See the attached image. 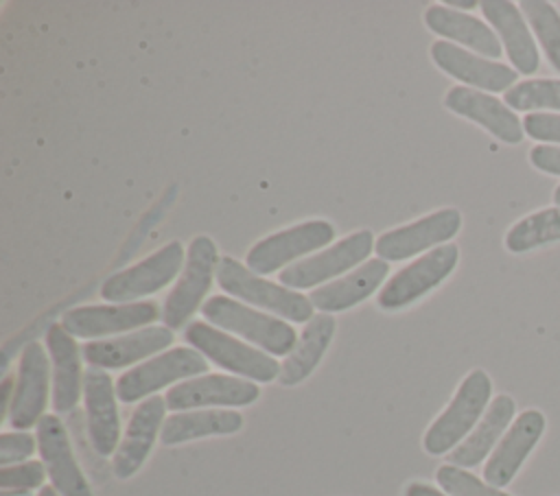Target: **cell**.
<instances>
[{
	"label": "cell",
	"instance_id": "1",
	"mask_svg": "<svg viewBox=\"0 0 560 496\" xmlns=\"http://www.w3.org/2000/svg\"><path fill=\"white\" fill-rule=\"evenodd\" d=\"M201 315L217 328L234 332L271 356H289L298 343L293 326L276 315L249 308L230 295H212L203 302Z\"/></svg>",
	"mask_w": 560,
	"mask_h": 496
},
{
	"label": "cell",
	"instance_id": "2",
	"mask_svg": "<svg viewBox=\"0 0 560 496\" xmlns=\"http://www.w3.org/2000/svg\"><path fill=\"white\" fill-rule=\"evenodd\" d=\"M490 393V376L483 369H472L457 387L448 406L427 428L422 439L424 450L438 457L457 448L483 417Z\"/></svg>",
	"mask_w": 560,
	"mask_h": 496
},
{
	"label": "cell",
	"instance_id": "3",
	"mask_svg": "<svg viewBox=\"0 0 560 496\" xmlns=\"http://www.w3.org/2000/svg\"><path fill=\"white\" fill-rule=\"evenodd\" d=\"M217 282L223 291H228V295L238 297L256 308L269 310L271 315L289 319L293 323L311 321L315 317L308 297L293 288L265 280L262 275L249 271L245 264L230 256L221 258L217 267Z\"/></svg>",
	"mask_w": 560,
	"mask_h": 496
},
{
	"label": "cell",
	"instance_id": "4",
	"mask_svg": "<svg viewBox=\"0 0 560 496\" xmlns=\"http://www.w3.org/2000/svg\"><path fill=\"white\" fill-rule=\"evenodd\" d=\"M184 339L186 343H190V347L201 352L210 363L219 365L225 371L236 374L238 378H247L256 382L278 380L280 365L273 356L265 354L260 347L247 345L236 336H230V332L212 323H206V321L188 323Z\"/></svg>",
	"mask_w": 560,
	"mask_h": 496
},
{
	"label": "cell",
	"instance_id": "5",
	"mask_svg": "<svg viewBox=\"0 0 560 496\" xmlns=\"http://www.w3.org/2000/svg\"><path fill=\"white\" fill-rule=\"evenodd\" d=\"M219 262V251L210 236L199 234L190 240L179 280L162 306V321L166 328H182L195 315V310L203 306L201 302L212 286Z\"/></svg>",
	"mask_w": 560,
	"mask_h": 496
},
{
	"label": "cell",
	"instance_id": "6",
	"mask_svg": "<svg viewBox=\"0 0 560 496\" xmlns=\"http://www.w3.org/2000/svg\"><path fill=\"white\" fill-rule=\"evenodd\" d=\"M457 260L459 249L455 243H446L422 253L385 282V286L376 295L378 308L400 310L411 306L429 291L440 286L457 267Z\"/></svg>",
	"mask_w": 560,
	"mask_h": 496
},
{
	"label": "cell",
	"instance_id": "7",
	"mask_svg": "<svg viewBox=\"0 0 560 496\" xmlns=\"http://www.w3.org/2000/svg\"><path fill=\"white\" fill-rule=\"evenodd\" d=\"M184 260L186 253L182 243L171 240L158 251L149 253L144 260L112 273L101 286V297L116 304L138 302L140 297L151 295L173 282Z\"/></svg>",
	"mask_w": 560,
	"mask_h": 496
},
{
	"label": "cell",
	"instance_id": "8",
	"mask_svg": "<svg viewBox=\"0 0 560 496\" xmlns=\"http://www.w3.org/2000/svg\"><path fill=\"white\" fill-rule=\"evenodd\" d=\"M374 236L370 229H359L341 240L332 243L328 249L317 251L315 256L302 258L280 271V284L293 291L300 288H313L326 280L337 277L339 273H346L350 269H357L363 264V260L374 249Z\"/></svg>",
	"mask_w": 560,
	"mask_h": 496
},
{
	"label": "cell",
	"instance_id": "9",
	"mask_svg": "<svg viewBox=\"0 0 560 496\" xmlns=\"http://www.w3.org/2000/svg\"><path fill=\"white\" fill-rule=\"evenodd\" d=\"M203 371H208V361L201 352L195 347H173L125 371L116 380V398L125 404H131L171 382L195 378Z\"/></svg>",
	"mask_w": 560,
	"mask_h": 496
},
{
	"label": "cell",
	"instance_id": "10",
	"mask_svg": "<svg viewBox=\"0 0 560 496\" xmlns=\"http://www.w3.org/2000/svg\"><path fill=\"white\" fill-rule=\"evenodd\" d=\"M335 238V225L326 219L304 221L300 225L273 232L254 243L245 256V264L254 273H273L280 267L322 249Z\"/></svg>",
	"mask_w": 560,
	"mask_h": 496
},
{
	"label": "cell",
	"instance_id": "11",
	"mask_svg": "<svg viewBox=\"0 0 560 496\" xmlns=\"http://www.w3.org/2000/svg\"><path fill=\"white\" fill-rule=\"evenodd\" d=\"M459 227H462L459 210L442 208L413 223L383 232L374 243V251L385 262L405 260L427 249L431 251V247L435 249L440 245H446V240L453 238L459 232Z\"/></svg>",
	"mask_w": 560,
	"mask_h": 496
},
{
	"label": "cell",
	"instance_id": "12",
	"mask_svg": "<svg viewBox=\"0 0 560 496\" xmlns=\"http://www.w3.org/2000/svg\"><path fill=\"white\" fill-rule=\"evenodd\" d=\"M50 387V361L42 343H26L18 365V378L9 406V424L15 430H28L44 417Z\"/></svg>",
	"mask_w": 560,
	"mask_h": 496
},
{
	"label": "cell",
	"instance_id": "13",
	"mask_svg": "<svg viewBox=\"0 0 560 496\" xmlns=\"http://www.w3.org/2000/svg\"><path fill=\"white\" fill-rule=\"evenodd\" d=\"M256 382L228 374H203L173 385L164 400L171 411H195L201 406H245L256 402Z\"/></svg>",
	"mask_w": 560,
	"mask_h": 496
},
{
	"label": "cell",
	"instance_id": "14",
	"mask_svg": "<svg viewBox=\"0 0 560 496\" xmlns=\"http://www.w3.org/2000/svg\"><path fill=\"white\" fill-rule=\"evenodd\" d=\"M162 315L155 302H131L112 306H77L61 315V326L79 339L122 334L149 326Z\"/></svg>",
	"mask_w": 560,
	"mask_h": 496
},
{
	"label": "cell",
	"instance_id": "15",
	"mask_svg": "<svg viewBox=\"0 0 560 496\" xmlns=\"http://www.w3.org/2000/svg\"><path fill=\"white\" fill-rule=\"evenodd\" d=\"M37 448L59 496H92V487L74 459L68 430L57 415L48 413L39 420Z\"/></svg>",
	"mask_w": 560,
	"mask_h": 496
},
{
	"label": "cell",
	"instance_id": "16",
	"mask_svg": "<svg viewBox=\"0 0 560 496\" xmlns=\"http://www.w3.org/2000/svg\"><path fill=\"white\" fill-rule=\"evenodd\" d=\"M545 430V415L536 409L523 411L501 437L483 465V481L492 487H505L521 470L527 454L538 444Z\"/></svg>",
	"mask_w": 560,
	"mask_h": 496
},
{
	"label": "cell",
	"instance_id": "17",
	"mask_svg": "<svg viewBox=\"0 0 560 496\" xmlns=\"http://www.w3.org/2000/svg\"><path fill=\"white\" fill-rule=\"evenodd\" d=\"M83 402L88 435L94 450L101 457L116 452L120 444V420L116 409V387L105 369L90 367L83 374Z\"/></svg>",
	"mask_w": 560,
	"mask_h": 496
},
{
	"label": "cell",
	"instance_id": "18",
	"mask_svg": "<svg viewBox=\"0 0 560 496\" xmlns=\"http://www.w3.org/2000/svg\"><path fill=\"white\" fill-rule=\"evenodd\" d=\"M444 105L453 114L481 125L488 133H492L505 144H518L525 135V129L516 118V114L505 103H501L499 98L481 90H475L468 85H455L446 92Z\"/></svg>",
	"mask_w": 560,
	"mask_h": 496
},
{
	"label": "cell",
	"instance_id": "19",
	"mask_svg": "<svg viewBox=\"0 0 560 496\" xmlns=\"http://www.w3.org/2000/svg\"><path fill=\"white\" fill-rule=\"evenodd\" d=\"M431 59L442 72L479 90L508 92L510 85L516 81V70L464 50L462 46H455L446 39H438L431 44Z\"/></svg>",
	"mask_w": 560,
	"mask_h": 496
},
{
	"label": "cell",
	"instance_id": "20",
	"mask_svg": "<svg viewBox=\"0 0 560 496\" xmlns=\"http://www.w3.org/2000/svg\"><path fill=\"white\" fill-rule=\"evenodd\" d=\"M164 411L166 400L162 395H149L140 402V406H136L112 461V470L118 479L133 476L147 461L155 444L158 430H162Z\"/></svg>",
	"mask_w": 560,
	"mask_h": 496
},
{
	"label": "cell",
	"instance_id": "21",
	"mask_svg": "<svg viewBox=\"0 0 560 496\" xmlns=\"http://www.w3.org/2000/svg\"><path fill=\"white\" fill-rule=\"evenodd\" d=\"M173 343V330L166 326H147L125 336L90 341L83 345L81 356L98 369H122L151 354L162 352Z\"/></svg>",
	"mask_w": 560,
	"mask_h": 496
},
{
	"label": "cell",
	"instance_id": "22",
	"mask_svg": "<svg viewBox=\"0 0 560 496\" xmlns=\"http://www.w3.org/2000/svg\"><path fill=\"white\" fill-rule=\"evenodd\" d=\"M46 347L52 361V409L57 413H68L77 406L83 393L81 354L74 336L61 323L48 326Z\"/></svg>",
	"mask_w": 560,
	"mask_h": 496
},
{
	"label": "cell",
	"instance_id": "23",
	"mask_svg": "<svg viewBox=\"0 0 560 496\" xmlns=\"http://www.w3.org/2000/svg\"><path fill=\"white\" fill-rule=\"evenodd\" d=\"M479 7L483 17L499 33L501 46H505V52L516 72L534 74L538 70V48L521 9L508 0H483Z\"/></svg>",
	"mask_w": 560,
	"mask_h": 496
},
{
	"label": "cell",
	"instance_id": "24",
	"mask_svg": "<svg viewBox=\"0 0 560 496\" xmlns=\"http://www.w3.org/2000/svg\"><path fill=\"white\" fill-rule=\"evenodd\" d=\"M387 273H389V262L381 258H372L359 264L357 269H352L348 275L311 291L308 299L322 312H328V315L341 312L368 299L385 282Z\"/></svg>",
	"mask_w": 560,
	"mask_h": 496
},
{
	"label": "cell",
	"instance_id": "25",
	"mask_svg": "<svg viewBox=\"0 0 560 496\" xmlns=\"http://www.w3.org/2000/svg\"><path fill=\"white\" fill-rule=\"evenodd\" d=\"M424 24L435 35L457 42V44L470 48L472 52H479L481 57H488V59L501 57L503 48H501L497 33L486 22H481L479 17H475L470 13L455 11L446 4H431L424 11Z\"/></svg>",
	"mask_w": 560,
	"mask_h": 496
},
{
	"label": "cell",
	"instance_id": "26",
	"mask_svg": "<svg viewBox=\"0 0 560 496\" xmlns=\"http://www.w3.org/2000/svg\"><path fill=\"white\" fill-rule=\"evenodd\" d=\"M514 411H516V404L510 395L505 393L497 395L486 409L479 424L470 430V435L448 452V463L464 470L479 465L490 454L499 437L505 433L508 424L514 417Z\"/></svg>",
	"mask_w": 560,
	"mask_h": 496
},
{
	"label": "cell",
	"instance_id": "27",
	"mask_svg": "<svg viewBox=\"0 0 560 496\" xmlns=\"http://www.w3.org/2000/svg\"><path fill=\"white\" fill-rule=\"evenodd\" d=\"M335 326H337L335 317L328 312H319L311 321H306L293 352L280 365V374H278L280 385L293 387L311 376V371L319 365L324 352L328 350L335 336Z\"/></svg>",
	"mask_w": 560,
	"mask_h": 496
},
{
	"label": "cell",
	"instance_id": "28",
	"mask_svg": "<svg viewBox=\"0 0 560 496\" xmlns=\"http://www.w3.org/2000/svg\"><path fill=\"white\" fill-rule=\"evenodd\" d=\"M243 415L232 409H195L179 411L164 420L160 430V441L166 446L184 444L199 437L232 435L241 430Z\"/></svg>",
	"mask_w": 560,
	"mask_h": 496
},
{
	"label": "cell",
	"instance_id": "29",
	"mask_svg": "<svg viewBox=\"0 0 560 496\" xmlns=\"http://www.w3.org/2000/svg\"><path fill=\"white\" fill-rule=\"evenodd\" d=\"M556 240H560V205L538 210L516 221L505 234V249L525 253Z\"/></svg>",
	"mask_w": 560,
	"mask_h": 496
},
{
	"label": "cell",
	"instance_id": "30",
	"mask_svg": "<svg viewBox=\"0 0 560 496\" xmlns=\"http://www.w3.org/2000/svg\"><path fill=\"white\" fill-rule=\"evenodd\" d=\"M551 66L560 72V13L551 2L523 0L518 4Z\"/></svg>",
	"mask_w": 560,
	"mask_h": 496
},
{
	"label": "cell",
	"instance_id": "31",
	"mask_svg": "<svg viewBox=\"0 0 560 496\" xmlns=\"http://www.w3.org/2000/svg\"><path fill=\"white\" fill-rule=\"evenodd\" d=\"M505 105L516 111L560 109V79H527L505 92Z\"/></svg>",
	"mask_w": 560,
	"mask_h": 496
},
{
	"label": "cell",
	"instance_id": "32",
	"mask_svg": "<svg viewBox=\"0 0 560 496\" xmlns=\"http://www.w3.org/2000/svg\"><path fill=\"white\" fill-rule=\"evenodd\" d=\"M435 479L448 496H510L499 487H492L486 481L477 479L475 474L466 472L464 468H457L451 463L440 465L435 472Z\"/></svg>",
	"mask_w": 560,
	"mask_h": 496
},
{
	"label": "cell",
	"instance_id": "33",
	"mask_svg": "<svg viewBox=\"0 0 560 496\" xmlns=\"http://www.w3.org/2000/svg\"><path fill=\"white\" fill-rule=\"evenodd\" d=\"M44 461H22L15 465L0 468V489H22L31 492L44 485L46 479Z\"/></svg>",
	"mask_w": 560,
	"mask_h": 496
},
{
	"label": "cell",
	"instance_id": "34",
	"mask_svg": "<svg viewBox=\"0 0 560 496\" xmlns=\"http://www.w3.org/2000/svg\"><path fill=\"white\" fill-rule=\"evenodd\" d=\"M35 452V437L26 430L0 435V465H15Z\"/></svg>",
	"mask_w": 560,
	"mask_h": 496
},
{
	"label": "cell",
	"instance_id": "35",
	"mask_svg": "<svg viewBox=\"0 0 560 496\" xmlns=\"http://www.w3.org/2000/svg\"><path fill=\"white\" fill-rule=\"evenodd\" d=\"M529 138L540 142H560V114H529L523 120Z\"/></svg>",
	"mask_w": 560,
	"mask_h": 496
},
{
	"label": "cell",
	"instance_id": "36",
	"mask_svg": "<svg viewBox=\"0 0 560 496\" xmlns=\"http://www.w3.org/2000/svg\"><path fill=\"white\" fill-rule=\"evenodd\" d=\"M529 162L549 175H560V146L538 144L529 151Z\"/></svg>",
	"mask_w": 560,
	"mask_h": 496
},
{
	"label": "cell",
	"instance_id": "37",
	"mask_svg": "<svg viewBox=\"0 0 560 496\" xmlns=\"http://www.w3.org/2000/svg\"><path fill=\"white\" fill-rule=\"evenodd\" d=\"M405 496H448V494H442L440 489H435V487H433V485H429V483L413 481V483H409V485H407Z\"/></svg>",
	"mask_w": 560,
	"mask_h": 496
},
{
	"label": "cell",
	"instance_id": "38",
	"mask_svg": "<svg viewBox=\"0 0 560 496\" xmlns=\"http://www.w3.org/2000/svg\"><path fill=\"white\" fill-rule=\"evenodd\" d=\"M446 7H451V9H475L477 7V2L475 0H448V2H444Z\"/></svg>",
	"mask_w": 560,
	"mask_h": 496
},
{
	"label": "cell",
	"instance_id": "39",
	"mask_svg": "<svg viewBox=\"0 0 560 496\" xmlns=\"http://www.w3.org/2000/svg\"><path fill=\"white\" fill-rule=\"evenodd\" d=\"M37 496H59V492H57L52 485H44Z\"/></svg>",
	"mask_w": 560,
	"mask_h": 496
},
{
	"label": "cell",
	"instance_id": "40",
	"mask_svg": "<svg viewBox=\"0 0 560 496\" xmlns=\"http://www.w3.org/2000/svg\"><path fill=\"white\" fill-rule=\"evenodd\" d=\"M0 496H31V494L22 492V489H2Z\"/></svg>",
	"mask_w": 560,
	"mask_h": 496
},
{
	"label": "cell",
	"instance_id": "41",
	"mask_svg": "<svg viewBox=\"0 0 560 496\" xmlns=\"http://www.w3.org/2000/svg\"><path fill=\"white\" fill-rule=\"evenodd\" d=\"M553 203H558L560 205V184L556 186V190H553Z\"/></svg>",
	"mask_w": 560,
	"mask_h": 496
}]
</instances>
